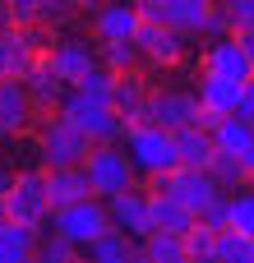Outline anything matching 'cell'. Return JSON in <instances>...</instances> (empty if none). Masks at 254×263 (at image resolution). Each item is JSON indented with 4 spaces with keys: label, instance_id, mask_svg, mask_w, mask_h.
<instances>
[{
    "label": "cell",
    "instance_id": "4316f807",
    "mask_svg": "<svg viewBox=\"0 0 254 263\" xmlns=\"http://www.w3.org/2000/svg\"><path fill=\"white\" fill-rule=\"evenodd\" d=\"M185 254H190V259H213V254H217V227L194 222V227L185 231Z\"/></svg>",
    "mask_w": 254,
    "mask_h": 263
},
{
    "label": "cell",
    "instance_id": "9a60e30c",
    "mask_svg": "<svg viewBox=\"0 0 254 263\" xmlns=\"http://www.w3.org/2000/svg\"><path fill=\"white\" fill-rule=\"evenodd\" d=\"M241 92H245V83H236V79H222V74H204V79H199V106H204V125H208V120H222V116H231V111L241 106Z\"/></svg>",
    "mask_w": 254,
    "mask_h": 263
},
{
    "label": "cell",
    "instance_id": "7a4b0ae2",
    "mask_svg": "<svg viewBox=\"0 0 254 263\" xmlns=\"http://www.w3.org/2000/svg\"><path fill=\"white\" fill-rule=\"evenodd\" d=\"M125 153H130V162H134V176H143V180H157V176H167V171L180 166L176 134L162 129V125H153V120L125 125Z\"/></svg>",
    "mask_w": 254,
    "mask_h": 263
},
{
    "label": "cell",
    "instance_id": "cb8c5ba5",
    "mask_svg": "<svg viewBox=\"0 0 254 263\" xmlns=\"http://www.w3.org/2000/svg\"><path fill=\"white\" fill-rule=\"evenodd\" d=\"M139 254L148 263H185V236H176V231H153L148 240H139Z\"/></svg>",
    "mask_w": 254,
    "mask_h": 263
},
{
    "label": "cell",
    "instance_id": "5b68a950",
    "mask_svg": "<svg viewBox=\"0 0 254 263\" xmlns=\"http://www.w3.org/2000/svg\"><path fill=\"white\" fill-rule=\"evenodd\" d=\"M88 148H93V139H88L74 120H65V116H56V120H46V125L37 129V162H42L46 171H51V166H83Z\"/></svg>",
    "mask_w": 254,
    "mask_h": 263
},
{
    "label": "cell",
    "instance_id": "44dd1931",
    "mask_svg": "<svg viewBox=\"0 0 254 263\" xmlns=\"http://www.w3.org/2000/svg\"><path fill=\"white\" fill-rule=\"evenodd\" d=\"M46 190H51V203H56V208L79 203V199H88V194H93V185H88L83 166H51V171H46Z\"/></svg>",
    "mask_w": 254,
    "mask_h": 263
},
{
    "label": "cell",
    "instance_id": "d6986e66",
    "mask_svg": "<svg viewBox=\"0 0 254 263\" xmlns=\"http://www.w3.org/2000/svg\"><path fill=\"white\" fill-rule=\"evenodd\" d=\"M37 259V227L9 222L0 213V263H28Z\"/></svg>",
    "mask_w": 254,
    "mask_h": 263
},
{
    "label": "cell",
    "instance_id": "603a6c76",
    "mask_svg": "<svg viewBox=\"0 0 254 263\" xmlns=\"http://www.w3.org/2000/svg\"><path fill=\"white\" fill-rule=\"evenodd\" d=\"M83 254H88L93 263H130L134 254H139V240H130L120 227H106V231H102Z\"/></svg>",
    "mask_w": 254,
    "mask_h": 263
},
{
    "label": "cell",
    "instance_id": "e0dca14e",
    "mask_svg": "<svg viewBox=\"0 0 254 263\" xmlns=\"http://www.w3.org/2000/svg\"><path fill=\"white\" fill-rule=\"evenodd\" d=\"M148 83L139 79V69H130V74H116V116L125 120V125H134V120H143V111H148Z\"/></svg>",
    "mask_w": 254,
    "mask_h": 263
},
{
    "label": "cell",
    "instance_id": "f1b7e54d",
    "mask_svg": "<svg viewBox=\"0 0 254 263\" xmlns=\"http://www.w3.org/2000/svg\"><path fill=\"white\" fill-rule=\"evenodd\" d=\"M227 227H236V231L254 236V190L236 194V199H227Z\"/></svg>",
    "mask_w": 254,
    "mask_h": 263
},
{
    "label": "cell",
    "instance_id": "7402d4cb",
    "mask_svg": "<svg viewBox=\"0 0 254 263\" xmlns=\"http://www.w3.org/2000/svg\"><path fill=\"white\" fill-rule=\"evenodd\" d=\"M148 208H153V227H157V231H176V236H185V231L199 222L180 199H171V194H162V190L148 194Z\"/></svg>",
    "mask_w": 254,
    "mask_h": 263
},
{
    "label": "cell",
    "instance_id": "277c9868",
    "mask_svg": "<svg viewBox=\"0 0 254 263\" xmlns=\"http://www.w3.org/2000/svg\"><path fill=\"white\" fill-rule=\"evenodd\" d=\"M106 227H111V213H106V199H97V194H88V199L65 203V208L51 213V231L65 236L74 250H88Z\"/></svg>",
    "mask_w": 254,
    "mask_h": 263
},
{
    "label": "cell",
    "instance_id": "d6a6232c",
    "mask_svg": "<svg viewBox=\"0 0 254 263\" xmlns=\"http://www.w3.org/2000/svg\"><path fill=\"white\" fill-rule=\"evenodd\" d=\"M5 5H9V18H14V28L42 23V0H5Z\"/></svg>",
    "mask_w": 254,
    "mask_h": 263
},
{
    "label": "cell",
    "instance_id": "3957f363",
    "mask_svg": "<svg viewBox=\"0 0 254 263\" xmlns=\"http://www.w3.org/2000/svg\"><path fill=\"white\" fill-rule=\"evenodd\" d=\"M51 213H56V203L46 190V171H19L14 185L5 190V217L42 231V222H51Z\"/></svg>",
    "mask_w": 254,
    "mask_h": 263
},
{
    "label": "cell",
    "instance_id": "8fae6325",
    "mask_svg": "<svg viewBox=\"0 0 254 263\" xmlns=\"http://www.w3.org/2000/svg\"><path fill=\"white\" fill-rule=\"evenodd\" d=\"M37 106L28 97V83L23 79H0V139H23L32 125H37Z\"/></svg>",
    "mask_w": 254,
    "mask_h": 263
},
{
    "label": "cell",
    "instance_id": "7c38bea8",
    "mask_svg": "<svg viewBox=\"0 0 254 263\" xmlns=\"http://www.w3.org/2000/svg\"><path fill=\"white\" fill-rule=\"evenodd\" d=\"M46 60H51V69L65 79V83H79V79H88L97 65H102V55L88 46V37H60V42H51V51H46Z\"/></svg>",
    "mask_w": 254,
    "mask_h": 263
},
{
    "label": "cell",
    "instance_id": "ac0fdd59",
    "mask_svg": "<svg viewBox=\"0 0 254 263\" xmlns=\"http://www.w3.org/2000/svg\"><path fill=\"white\" fill-rule=\"evenodd\" d=\"M208 134H213V143H217V153H236V157H245L254 148V125L245 116H222V120H208Z\"/></svg>",
    "mask_w": 254,
    "mask_h": 263
},
{
    "label": "cell",
    "instance_id": "4dcf8cb0",
    "mask_svg": "<svg viewBox=\"0 0 254 263\" xmlns=\"http://www.w3.org/2000/svg\"><path fill=\"white\" fill-rule=\"evenodd\" d=\"M74 254H79V250H74L65 236H56V231H51L46 240H37V259H42V263H69Z\"/></svg>",
    "mask_w": 254,
    "mask_h": 263
},
{
    "label": "cell",
    "instance_id": "ab89813d",
    "mask_svg": "<svg viewBox=\"0 0 254 263\" xmlns=\"http://www.w3.org/2000/svg\"><path fill=\"white\" fill-rule=\"evenodd\" d=\"M74 5H79V9H97L102 0H74Z\"/></svg>",
    "mask_w": 254,
    "mask_h": 263
},
{
    "label": "cell",
    "instance_id": "52a82bcc",
    "mask_svg": "<svg viewBox=\"0 0 254 263\" xmlns=\"http://www.w3.org/2000/svg\"><path fill=\"white\" fill-rule=\"evenodd\" d=\"M162 194H171V199H180L194 217H204L213 203H222L227 199V190L217 185V176L213 171H199V166H176V171H167V176H157L153 180Z\"/></svg>",
    "mask_w": 254,
    "mask_h": 263
},
{
    "label": "cell",
    "instance_id": "ba28073f",
    "mask_svg": "<svg viewBox=\"0 0 254 263\" xmlns=\"http://www.w3.org/2000/svg\"><path fill=\"white\" fill-rule=\"evenodd\" d=\"M143 120H153V125H162V129H171V134L185 129V125H204L199 92H190V88H157V92H148Z\"/></svg>",
    "mask_w": 254,
    "mask_h": 263
},
{
    "label": "cell",
    "instance_id": "f546056e",
    "mask_svg": "<svg viewBox=\"0 0 254 263\" xmlns=\"http://www.w3.org/2000/svg\"><path fill=\"white\" fill-rule=\"evenodd\" d=\"M217 9L231 23V32H250L254 28V0H217Z\"/></svg>",
    "mask_w": 254,
    "mask_h": 263
},
{
    "label": "cell",
    "instance_id": "8d00e7d4",
    "mask_svg": "<svg viewBox=\"0 0 254 263\" xmlns=\"http://www.w3.org/2000/svg\"><path fill=\"white\" fill-rule=\"evenodd\" d=\"M5 28H14V18H9V5L0 0V32H5Z\"/></svg>",
    "mask_w": 254,
    "mask_h": 263
},
{
    "label": "cell",
    "instance_id": "83f0119b",
    "mask_svg": "<svg viewBox=\"0 0 254 263\" xmlns=\"http://www.w3.org/2000/svg\"><path fill=\"white\" fill-rule=\"evenodd\" d=\"M208 171L217 176V185H222V190H231V185H245V180H250V176H245V162H241L236 153H217Z\"/></svg>",
    "mask_w": 254,
    "mask_h": 263
},
{
    "label": "cell",
    "instance_id": "f35d334b",
    "mask_svg": "<svg viewBox=\"0 0 254 263\" xmlns=\"http://www.w3.org/2000/svg\"><path fill=\"white\" fill-rule=\"evenodd\" d=\"M241 42H245V51L254 55V28H250V32H241Z\"/></svg>",
    "mask_w": 254,
    "mask_h": 263
},
{
    "label": "cell",
    "instance_id": "1f68e13d",
    "mask_svg": "<svg viewBox=\"0 0 254 263\" xmlns=\"http://www.w3.org/2000/svg\"><path fill=\"white\" fill-rule=\"evenodd\" d=\"M74 14H79L74 0H42V23H46V28H65Z\"/></svg>",
    "mask_w": 254,
    "mask_h": 263
},
{
    "label": "cell",
    "instance_id": "60d3db41",
    "mask_svg": "<svg viewBox=\"0 0 254 263\" xmlns=\"http://www.w3.org/2000/svg\"><path fill=\"white\" fill-rule=\"evenodd\" d=\"M0 213H5V199H0Z\"/></svg>",
    "mask_w": 254,
    "mask_h": 263
},
{
    "label": "cell",
    "instance_id": "9c48e42d",
    "mask_svg": "<svg viewBox=\"0 0 254 263\" xmlns=\"http://www.w3.org/2000/svg\"><path fill=\"white\" fill-rule=\"evenodd\" d=\"M134 42L143 51V65H153V69H171L190 51V37L180 28H171V23H157V18H143L139 32H134Z\"/></svg>",
    "mask_w": 254,
    "mask_h": 263
},
{
    "label": "cell",
    "instance_id": "d4e9b609",
    "mask_svg": "<svg viewBox=\"0 0 254 263\" xmlns=\"http://www.w3.org/2000/svg\"><path fill=\"white\" fill-rule=\"evenodd\" d=\"M217 263H254V236L236 227H217Z\"/></svg>",
    "mask_w": 254,
    "mask_h": 263
},
{
    "label": "cell",
    "instance_id": "6da1fadb",
    "mask_svg": "<svg viewBox=\"0 0 254 263\" xmlns=\"http://www.w3.org/2000/svg\"><path fill=\"white\" fill-rule=\"evenodd\" d=\"M116 74L106 69V65H97L88 79H79V83H69L65 88V102H60V116L65 120H74L93 143H116L120 134H125V120L116 116Z\"/></svg>",
    "mask_w": 254,
    "mask_h": 263
},
{
    "label": "cell",
    "instance_id": "ffe728a7",
    "mask_svg": "<svg viewBox=\"0 0 254 263\" xmlns=\"http://www.w3.org/2000/svg\"><path fill=\"white\" fill-rule=\"evenodd\" d=\"M176 148H180V166H199V171H208L213 157H217V143H213L208 125H185V129H176Z\"/></svg>",
    "mask_w": 254,
    "mask_h": 263
},
{
    "label": "cell",
    "instance_id": "484cf974",
    "mask_svg": "<svg viewBox=\"0 0 254 263\" xmlns=\"http://www.w3.org/2000/svg\"><path fill=\"white\" fill-rule=\"evenodd\" d=\"M102 65H106L111 74H130V69L143 65V51H139L134 37H125V42H102Z\"/></svg>",
    "mask_w": 254,
    "mask_h": 263
},
{
    "label": "cell",
    "instance_id": "4fadbf2b",
    "mask_svg": "<svg viewBox=\"0 0 254 263\" xmlns=\"http://www.w3.org/2000/svg\"><path fill=\"white\" fill-rule=\"evenodd\" d=\"M106 213H111V227H120L130 240H148L157 227H153V208H148V194H139L134 185L120 190L116 199H106Z\"/></svg>",
    "mask_w": 254,
    "mask_h": 263
},
{
    "label": "cell",
    "instance_id": "5bb4252c",
    "mask_svg": "<svg viewBox=\"0 0 254 263\" xmlns=\"http://www.w3.org/2000/svg\"><path fill=\"white\" fill-rule=\"evenodd\" d=\"M139 23H143L139 0H102L93 9V37L97 42H125L139 32Z\"/></svg>",
    "mask_w": 254,
    "mask_h": 263
},
{
    "label": "cell",
    "instance_id": "74e56055",
    "mask_svg": "<svg viewBox=\"0 0 254 263\" xmlns=\"http://www.w3.org/2000/svg\"><path fill=\"white\" fill-rule=\"evenodd\" d=\"M241 162H245V176H250V180H254V148H250V153H245V157H241Z\"/></svg>",
    "mask_w": 254,
    "mask_h": 263
},
{
    "label": "cell",
    "instance_id": "836d02e7",
    "mask_svg": "<svg viewBox=\"0 0 254 263\" xmlns=\"http://www.w3.org/2000/svg\"><path fill=\"white\" fill-rule=\"evenodd\" d=\"M236 116H245V120L254 125V79L245 83V92H241V106H236Z\"/></svg>",
    "mask_w": 254,
    "mask_h": 263
},
{
    "label": "cell",
    "instance_id": "8992f818",
    "mask_svg": "<svg viewBox=\"0 0 254 263\" xmlns=\"http://www.w3.org/2000/svg\"><path fill=\"white\" fill-rule=\"evenodd\" d=\"M83 176H88V185H93L97 199H116L120 190L134 185V162L116 143H93L88 157H83Z\"/></svg>",
    "mask_w": 254,
    "mask_h": 263
},
{
    "label": "cell",
    "instance_id": "30bf717a",
    "mask_svg": "<svg viewBox=\"0 0 254 263\" xmlns=\"http://www.w3.org/2000/svg\"><path fill=\"white\" fill-rule=\"evenodd\" d=\"M204 74H222V79L250 83V79H254V55L245 51L241 32H222V37H208V46H204Z\"/></svg>",
    "mask_w": 254,
    "mask_h": 263
},
{
    "label": "cell",
    "instance_id": "e575fe53",
    "mask_svg": "<svg viewBox=\"0 0 254 263\" xmlns=\"http://www.w3.org/2000/svg\"><path fill=\"white\" fill-rule=\"evenodd\" d=\"M0 79H9V28L0 32Z\"/></svg>",
    "mask_w": 254,
    "mask_h": 263
},
{
    "label": "cell",
    "instance_id": "2e32d148",
    "mask_svg": "<svg viewBox=\"0 0 254 263\" xmlns=\"http://www.w3.org/2000/svg\"><path fill=\"white\" fill-rule=\"evenodd\" d=\"M23 83H28V97H32V106L37 111H60V102H65V79L51 69V60L46 55H37V65L23 74Z\"/></svg>",
    "mask_w": 254,
    "mask_h": 263
},
{
    "label": "cell",
    "instance_id": "d590c367",
    "mask_svg": "<svg viewBox=\"0 0 254 263\" xmlns=\"http://www.w3.org/2000/svg\"><path fill=\"white\" fill-rule=\"evenodd\" d=\"M14 176H19V171H9V162H0V199H5V190L14 185Z\"/></svg>",
    "mask_w": 254,
    "mask_h": 263
}]
</instances>
